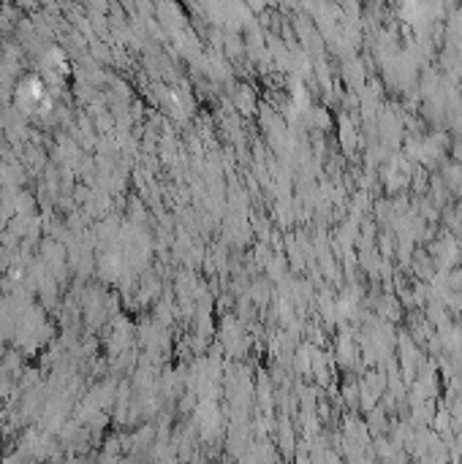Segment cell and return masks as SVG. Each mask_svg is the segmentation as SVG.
<instances>
[{"instance_id":"cell-1","label":"cell","mask_w":462,"mask_h":464,"mask_svg":"<svg viewBox=\"0 0 462 464\" xmlns=\"http://www.w3.org/2000/svg\"><path fill=\"white\" fill-rule=\"evenodd\" d=\"M17 101H20L22 109L27 112H39L41 103L46 101V87L39 77H30L27 81H22L20 90H17Z\"/></svg>"}]
</instances>
